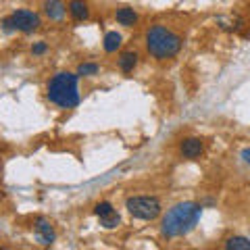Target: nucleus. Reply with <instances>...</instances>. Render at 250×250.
<instances>
[{
    "instance_id": "obj_1",
    "label": "nucleus",
    "mask_w": 250,
    "mask_h": 250,
    "mask_svg": "<svg viewBox=\"0 0 250 250\" xmlns=\"http://www.w3.org/2000/svg\"><path fill=\"white\" fill-rule=\"evenodd\" d=\"M202 215V205L198 202H179L171 207L161 221V233L169 240L182 238L198 225Z\"/></svg>"
},
{
    "instance_id": "obj_2",
    "label": "nucleus",
    "mask_w": 250,
    "mask_h": 250,
    "mask_svg": "<svg viewBox=\"0 0 250 250\" xmlns=\"http://www.w3.org/2000/svg\"><path fill=\"white\" fill-rule=\"evenodd\" d=\"M77 80H80V75L69 73V71H61L57 75H52V80L48 82V88H46V96L59 108H65V111L67 108H75L82 100Z\"/></svg>"
},
{
    "instance_id": "obj_3",
    "label": "nucleus",
    "mask_w": 250,
    "mask_h": 250,
    "mask_svg": "<svg viewBox=\"0 0 250 250\" xmlns=\"http://www.w3.org/2000/svg\"><path fill=\"white\" fill-rule=\"evenodd\" d=\"M146 50L150 57L156 61H165V59H173L175 54L182 50V36L175 34L173 29H169L167 25H152L148 27L146 36Z\"/></svg>"
},
{
    "instance_id": "obj_4",
    "label": "nucleus",
    "mask_w": 250,
    "mask_h": 250,
    "mask_svg": "<svg viewBox=\"0 0 250 250\" xmlns=\"http://www.w3.org/2000/svg\"><path fill=\"white\" fill-rule=\"evenodd\" d=\"M127 213L140 221H152L161 215V202L154 196H129L125 200Z\"/></svg>"
},
{
    "instance_id": "obj_5",
    "label": "nucleus",
    "mask_w": 250,
    "mask_h": 250,
    "mask_svg": "<svg viewBox=\"0 0 250 250\" xmlns=\"http://www.w3.org/2000/svg\"><path fill=\"white\" fill-rule=\"evenodd\" d=\"M11 21H13L15 29L23 31V34H31V31H36L38 27H40V17H38L34 11H29V9L15 11L11 15Z\"/></svg>"
},
{
    "instance_id": "obj_6",
    "label": "nucleus",
    "mask_w": 250,
    "mask_h": 250,
    "mask_svg": "<svg viewBox=\"0 0 250 250\" xmlns=\"http://www.w3.org/2000/svg\"><path fill=\"white\" fill-rule=\"evenodd\" d=\"M94 213H96V217L100 219V225H103L104 229L119 228L121 217H119V213L115 210V207L111 205V202H98L96 208H94Z\"/></svg>"
},
{
    "instance_id": "obj_7",
    "label": "nucleus",
    "mask_w": 250,
    "mask_h": 250,
    "mask_svg": "<svg viewBox=\"0 0 250 250\" xmlns=\"http://www.w3.org/2000/svg\"><path fill=\"white\" fill-rule=\"evenodd\" d=\"M34 233H36V240L40 242L42 246H50L54 240H57V233H54L50 221H46L44 217H40L34 225Z\"/></svg>"
},
{
    "instance_id": "obj_8",
    "label": "nucleus",
    "mask_w": 250,
    "mask_h": 250,
    "mask_svg": "<svg viewBox=\"0 0 250 250\" xmlns=\"http://www.w3.org/2000/svg\"><path fill=\"white\" fill-rule=\"evenodd\" d=\"M202 150H205V142L200 138H186L179 146V152H182L184 159H198Z\"/></svg>"
},
{
    "instance_id": "obj_9",
    "label": "nucleus",
    "mask_w": 250,
    "mask_h": 250,
    "mask_svg": "<svg viewBox=\"0 0 250 250\" xmlns=\"http://www.w3.org/2000/svg\"><path fill=\"white\" fill-rule=\"evenodd\" d=\"M42 9H44V13H46V17H48V19L61 21L62 17H65L67 6H65V2H62V0H44Z\"/></svg>"
},
{
    "instance_id": "obj_10",
    "label": "nucleus",
    "mask_w": 250,
    "mask_h": 250,
    "mask_svg": "<svg viewBox=\"0 0 250 250\" xmlns=\"http://www.w3.org/2000/svg\"><path fill=\"white\" fill-rule=\"evenodd\" d=\"M115 19L123 27H134L138 23V13L134 9H129V6H121V9H117Z\"/></svg>"
},
{
    "instance_id": "obj_11",
    "label": "nucleus",
    "mask_w": 250,
    "mask_h": 250,
    "mask_svg": "<svg viewBox=\"0 0 250 250\" xmlns=\"http://www.w3.org/2000/svg\"><path fill=\"white\" fill-rule=\"evenodd\" d=\"M69 13L75 21H85L90 17V9H88V2L85 0H71L69 2Z\"/></svg>"
},
{
    "instance_id": "obj_12",
    "label": "nucleus",
    "mask_w": 250,
    "mask_h": 250,
    "mask_svg": "<svg viewBox=\"0 0 250 250\" xmlns=\"http://www.w3.org/2000/svg\"><path fill=\"white\" fill-rule=\"evenodd\" d=\"M136 65H138V52L127 50L119 57V69L123 73H131L136 69Z\"/></svg>"
},
{
    "instance_id": "obj_13",
    "label": "nucleus",
    "mask_w": 250,
    "mask_h": 250,
    "mask_svg": "<svg viewBox=\"0 0 250 250\" xmlns=\"http://www.w3.org/2000/svg\"><path fill=\"white\" fill-rule=\"evenodd\" d=\"M225 248L229 250H250V240L244 236H231L225 240Z\"/></svg>"
},
{
    "instance_id": "obj_14",
    "label": "nucleus",
    "mask_w": 250,
    "mask_h": 250,
    "mask_svg": "<svg viewBox=\"0 0 250 250\" xmlns=\"http://www.w3.org/2000/svg\"><path fill=\"white\" fill-rule=\"evenodd\" d=\"M121 34H117V31H108L104 36V50L106 52H117V48H121Z\"/></svg>"
},
{
    "instance_id": "obj_15",
    "label": "nucleus",
    "mask_w": 250,
    "mask_h": 250,
    "mask_svg": "<svg viewBox=\"0 0 250 250\" xmlns=\"http://www.w3.org/2000/svg\"><path fill=\"white\" fill-rule=\"evenodd\" d=\"M98 71H100V67L96 65V62H82V65L77 67V75L80 77H92Z\"/></svg>"
},
{
    "instance_id": "obj_16",
    "label": "nucleus",
    "mask_w": 250,
    "mask_h": 250,
    "mask_svg": "<svg viewBox=\"0 0 250 250\" xmlns=\"http://www.w3.org/2000/svg\"><path fill=\"white\" fill-rule=\"evenodd\" d=\"M46 50H48L46 42H36L34 46H31V54H34V57H40V54H44Z\"/></svg>"
},
{
    "instance_id": "obj_17",
    "label": "nucleus",
    "mask_w": 250,
    "mask_h": 250,
    "mask_svg": "<svg viewBox=\"0 0 250 250\" xmlns=\"http://www.w3.org/2000/svg\"><path fill=\"white\" fill-rule=\"evenodd\" d=\"M240 159H242V161H244V163H246V165L250 167V148H244V150H242V152H240Z\"/></svg>"
}]
</instances>
